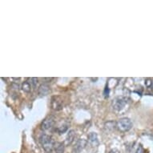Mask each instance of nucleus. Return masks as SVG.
<instances>
[{"label": "nucleus", "instance_id": "f3484780", "mask_svg": "<svg viewBox=\"0 0 153 153\" xmlns=\"http://www.w3.org/2000/svg\"><path fill=\"white\" fill-rule=\"evenodd\" d=\"M109 153H120V151H119L118 149H116V148H115V149H112V150H111L110 152H109Z\"/></svg>", "mask_w": 153, "mask_h": 153}, {"label": "nucleus", "instance_id": "20e7f679", "mask_svg": "<svg viewBox=\"0 0 153 153\" xmlns=\"http://www.w3.org/2000/svg\"><path fill=\"white\" fill-rule=\"evenodd\" d=\"M51 108L55 111H60L63 109V100L59 96H54L51 99Z\"/></svg>", "mask_w": 153, "mask_h": 153}, {"label": "nucleus", "instance_id": "9d476101", "mask_svg": "<svg viewBox=\"0 0 153 153\" xmlns=\"http://www.w3.org/2000/svg\"><path fill=\"white\" fill-rule=\"evenodd\" d=\"M64 143H55V153H63L64 152Z\"/></svg>", "mask_w": 153, "mask_h": 153}, {"label": "nucleus", "instance_id": "9b49d317", "mask_svg": "<svg viewBox=\"0 0 153 153\" xmlns=\"http://www.w3.org/2000/svg\"><path fill=\"white\" fill-rule=\"evenodd\" d=\"M31 88H32V87L30 85V82H28V81H25V82L22 84V89H23V91H25V92H30Z\"/></svg>", "mask_w": 153, "mask_h": 153}, {"label": "nucleus", "instance_id": "4468645a", "mask_svg": "<svg viewBox=\"0 0 153 153\" xmlns=\"http://www.w3.org/2000/svg\"><path fill=\"white\" fill-rule=\"evenodd\" d=\"M67 130H68V126L67 125L61 126V127H59L58 132L59 133V134H62V133H64L65 131H67Z\"/></svg>", "mask_w": 153, "mask_h": 153}, {"label": "nucleus", "instance_id": "f257e3e1", "mask_svg": "<svg viewBox=\"0 0 153 153\" xmlns=\"http://www.w3.org/2000/svg\"><path fill=\"white\" fill-rule=\"evenodd\" d=\"M39 142H40L43 149L47 152H51L53 149L55 148V142L51 136H48L46 134L41 135V136L39 137Z\"/></svg>", "mask_w": 153, "mask_h": 153}, {"label": "nucleus", "instance_id": "39448f33", "mask_svg": "<svg viewBox=\"0 0 153 153\" xmlns=\"http://www.w3.org/2000/svg\"><path fill=\"white\" fill-rule=\"evenodd\" d=\"M55 124V121L52 117H48L43 121V123L41 124V128L44 131H48L53 128V126Z\"/></svg>", "mask_w": 153, "mask_h": 153}, {"label": "nucleus", "instance_id": "a211bd4d", "mask_svg": "<svg viewBox=\"0 0 153 153\" xmlns=\"http://www.w3.org/2000/svg\"><path fill=\"white\" fill-rule=\"evenodd\" d=\"M152 89L153 90V83H152Z\"/></svg>", "mask_w": 153, "mask_h": 153}, {"label": "nucleus", "instance_id": "f03ea898", "mask_svg": "<svg viewBox=\"0 0 153 153\" xmlns=\"http://www.w3.org/2000/svg\"><path fill=\"white\" fill-rule=\"evenodd\" d=\"M116 128L118 130L122 132H126L131 129L132 128V122L129 118H122L119 120L116 123Z\"/></svg>", "mask_w": 153, "mask_h": 153}, {"label": "nucleus", "instance_id": "ddd939ff", "mask_svg": "<svg viewBox=\"0 0 153 153\" xmlns=\"http://www.w3.org/2000/svg\"><path fill=\"white\" fill-rule=\"evenodd\" d=\"M30 83L31 87L33 88H36V85H37L38 83V79L37 78H30Z\"/></svg>", "mask_w": 153, "mask_h": 153}, {"label": "nucleus", "instance_id": "423d86ee", "mask_svg": "<svg viewBox=\"0 0 153 153\" xmlns=\"http://www.w3.org/2000/svg\"><path fill=\"white\" fill-rule=\"evenodd\" d=\"M88 143V141L84 140V139H79L77 140L76 143H75V147H74V150L76 153L80 152L81 151L83 150V148H85Z\"/></svg>", "mask_w": 153, "mask_h": 153}, {"label": "nucleus", "instance_id": "6e6552de", "mask_svg": "<svg viewBox=\"0 0 153 153\" xmlns=\"http://www.w3.org/2000/svg\"><path fill=\"white\" fill-rule=\"evenodd\" d=\"M38 91H39V95L45 96V95H48L51 92V89L49 88V86L46 85V84H42V85L39 86Z\"/></svg>", "mask_w": 153, "mask_h": 153}, {"label": "nucleus", "instance_id": "7ed1b4c3", "mask_svg": "<svg viewBox=\"0 0 153 153\" xmlns=\"http://www.w3.org/2000/svg\"><path fill=\"white\" fill-rule=\"evenodd\" d=\"M127 104V99L123 97H117L113 100V108L116 111L123 110Z\"/></svg>", "mask_w": 153, "mask_h": 153}, {"label": "nucleus", "instance_id": "f8f14e48", "mask_svg": "<svg viewBox=\"0 0 153 153\" xmlns=\"http://www.w3.org/2000/svg\"><path fill=\"white\" fill-rule=\"evenodd\" d=\"M116 127V123L115 122H113V121H109V122H107L105 123V128L106 129H108V130L112 131L114 130Z\"/></svg>", "mask_w": 153, "mask_h": 153}, {"label": "nucleus", "instance_id": "2eb2a0df", "mask_svg": "<svg viewBox=\"0 0 153 153\" xmlns=\"http://www.w3.org/2000/svg\"><path fill=\"white\" fill-rule=\"evenodd\" d=\"M136 153H146L145 150H144V148L142 146V144H140L138 146V148H137V149L136 151Z\"/></svg>", "mask_w": 153, "mask_h": 153}, {"label": "nucleus", "instance_id": "1a4fd4ad", "mask_svg": "<svg viewBox=\"0 0 153 153\" xmlns=\"http://www.w3.org/2000/svg\"><path fill=\"white\" fill-rule=\"evenodd\" d=\"M75 133L74 130H71L69 131V132L68 133V136L66 137V140H65V145L68 146L71 145L72 142L75 140Z\"/></svg>", "mask_w": 153, "mask_h": 153}, {"label": "nucleus", "instance_id": "dca6fc26", "mask_svg": "<svg viewBox=\"0 0 153 153\" xmlns=\"http://www.w3.org/2000/svg\"><path fill=\"white\" fill-rule=\"evenodd\" d=\"M153 81L151 80L150 79H147L145 80V85L148 87V88H152V86Z\"/></svg>", "mask_w": 153, "mask_h": 153}, {"label": "nucleus", "instance_id": "0eeeda50", "mask_svg": "<svg viewBox=\"0 0 153 153\" xmlns=\"http://www.w3.org/2000/svg\"><path fill=\"white\" fill-rule=\"evenodd\" d=\"M88 142L92 147H97L99 145L98 136L95 132H91L88 135Z\"/></svg>", "mask_w": 153, "mask_h": 153}]
</instances>
